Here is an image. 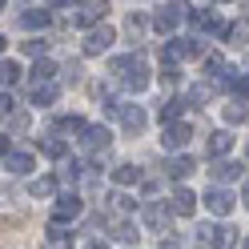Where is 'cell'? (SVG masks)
<instances>
[{
  "label": "cell",
  "instance_id": "obj_1",
  "mask_svg": "<svg viewBox=\"0 0 249 249\" xmlns=\"http://www.w3.org/2000/svg\"><path fill=\"white\" fill-rule=\"evenodd\" d=\"M113 40H117V33H113L108 24H105V28H92V33H89V40H85V56H101Z\"/></svg>",
  "mask_w": 249,
  "mask_h": 249
},
{
  "label": "cell",
  "instance_id": "obj_2",
  "mask_svg": "<svg viewBox=\"0 0 249 249\" xmlns=\"http://www.w3.org/2000/svg\"><path fill=\"white\" fill-rule=\"evenodd\" d=\"M185 17V4H161L157 17H153V24H157V33H169V28H177Z\"/></svg>",
  "mask_w": 249,
  "mask_h": 249
},
{
  "label": "cell",
  "instance_id": "obj_3",
  "mask_svg": "<svg viewBox=\"0 0 249 249\" xmlns=\"http://www.w3.org/2000/svg\"><path fill=\"white\" fill-rule=\"evenodd\" d=\"M205 205H209V213L225 217V213H233V193H225V189H209V193H205Z\"/></svg>",
  "mask_w": 249,
  "mask_h": 249
},
{
  "label": "cell",
  "instance_id": "obj_4",
  "mask_svg": "<svg viewBox=\"0 0 249 249\" xmlns=\"http://www.w3.org/2000/svg\"><path fill=\"white\" fill-rule=\"evenodd\" d=\"M108 141H113V137H108L105 124H97V129H89V133L81 137V145H85V149H92L97 157H101V149H108Z\"/></svg>",
  "mask_w": 249,
  "mask_h": 249
},
{
  "label": "cell",
  "instance_id": "obj_5",
  "mask_svg": "<svg viewBox=\"0 0 249 249\" xmlns=\"http://www.w3.org/2000/svg\"><path fill=\"white\" fill-rule=\"evenodd\" d=\"M197 241L205 245V249H213V245H225V241H233V237H229V229H217V225H201V229H197Z\"/></svg>",
  "mask_w": 249,
  "mask_h": 249
},
{
  "label": "cell",
  "instance_id": "obj_6",
  "mask_svg": "<svg viewBox=\"0 0 249 249\" xmlns=\"http://www.w3.org/2000/svg\"><path fill=\"white\" fill-rule=\"evenodd\" d=\"M189 137H193V129H189V124H169V129H165V137H161V145H165V149H181L185 141H189Z\"/></svg>",
  "mask_w": 249,
  "mask_h": 249
},
{
  "label": "cell",
  "instance_id": "obj_7",
  "mask_svg": "<svg viewBox=\"0 0 249 249\" xmlns=\"http://www.w3.org/2000/svg\"><path fill=\"white\" fill-rule=\"evenodd\" d=\"M124 85H129V89H137V92H141L145 85H149V72H145V65H141V60H129V69H124Z\"/></svg>",
  "mask_w": 249,
  "mask_h": 249
},
{
  "label": "cell",
  "instance_id": "obj_8",
  "mask_svg": "<svg viewBox=\"0 0 249 249\" xmlns=\"http://www.w3.org/2000/svg\"><path fill=\"white\" fill-rule=\"evenodd\" d=\"M81 197H76V193H65V197H60L56 201V221H69V217H81Z\"/></svg>",
  "mask_w": 249,
  "mask_h": 249
},
{
  "label": "cell",
  "instance_id": "obj_9",
  "mask_svg": "<svg viewBox=\"0 0 249 249\" xmlns=\"http://www.w3.org/2000/svg\"><path fill=\"white\" fill-rule=\"evenodd\" d=\"M4 169H8V173H17V177H24V173H33V157H28V153H17V149H12L8 157H4Z\"/></svg>",
  "mask_w": 249,
  "mask_h": 249
},
{
  "label": "cell",
  "instance_id": "obj_10",
  "mask_svg": "<svg viewBox=\"0 0 249 249\" xmlns=\"http://www.w3.org/2000/svg\"><path fill=\"white\" fill-rule=\"evenodd\" d=\"M241 173H245L241 161H217V165H213V177H217V181H237Z\"/></svg>",
  "mask_w": 249,
  "mask_h": 249
},
{
  "label": "cell",
  "instance_id": "obj_11",
  "mask_svg": "<svg viewBox=\"0 0 249 249\" xmlns=\"http://www.w3.org/2000/svg\"><path fill=\"white\" fill-rule=\"evenodd\" d=\"M105 8H108V4H101V0H92V4H85V8H81V12L72 17V24H92V20H101V17H105Z\"/></svg>",
  "mask_w": 249,
  "mask_h": 249
},
{
  "label": "cell",
  "instance_id": "obj_12",
  "mask_svg": "<svg viewBox=\"0 0 249 249\" xmlns=\"http://www.w3.org/2000/svg\"><path fill=\"white\" fill-rule=\"evenodd\" d=\"M145 221H149L153 229H165V225H169V209L157 205V201H149V205H145Z\"/></svg>",
  "mask_w": 249,
  "mask_h": 249
},
{
  "label": "cell",
  "instance_id": "obj_13",
  "mask_svg": "<svg viewBox=\"0 0 249 249\" xmlns=\"http://www.w3.org/2000/svg\"><path fill=\"white\" fill-rule=\"evenodd\" d=\"M193 209H197V197H193L189 189H177V193H173V213H181V217H189Z\"/></svg>",
  "mask_w": 249,
  "mask_h": 249
},
{
  "label": "cell",
  "instance_id": "obj_14",
  "mask_svg": "<svg viewBox=\"0 0 249 249\" xmlns=\"http://www.w3.org/2000/svg\"><path fill=\"white\" fill-rule=\"evenodd\" d=\"M193 157H177V161H169V177H177V181H185V177H189L193 173Z\"/></svg>",
  "mask_w": 249,
  "mask_h": 249
},
{
  "label": "cell",
  "instance_id": "obj_15",
  "mask_svg": "<svg viewBox=\"0 0 249 249\" xmlns=\"http://www.w3.org/2000/svg\"><path fill=\"white\" fill-rule=\"evenodd\" d=\"M113 181H117V185H137V181H141V169H133V165H117V169H113Z\"/></svg>",
  "mask_w": 249,
  "mask_h": 249
},
{
  "label": "cell",
  "instance_id": "obj_16",
  "mask_svg": "<svg viewBox=\"0 0 249 249\" xmlns=\"http://www.w3.org/2000/svg\"><path fill=\"white\" fill-rule=\"evenodd\" d=\"M124 129H129V133H141L145 129V113H141V108H124Z\"/></svg>",
  "mask_w": 249,
  "mask_h": 249
},
{
  "label": "cell",
  "instance_id": "obj_17",
  "mask_svg": "<svg viewBox=\"0 0 249 249\" xmlns=\"http://www.w3.org/2000/svg\"><path fill=\"white\" fill-rule=\"evenodd\" d=\"M229 145H233V137H229V133H213V137H209V153H213V157L229 153Z\"/></svg>",
  "mask_w": 249,
  "mask_h": 249
},
{
  "label": "cell",
  "instance_id": "obj_18",
  "mask_svg": "<svg viewBox=\"0 0 249 249\" xmlns=\"http://www.w3.org/2000/svg\"><path fill=\"white\" fill-rule=\"evenodd\" d=\"M44 24H49V12L44 8H28L24 12V28H44Z\"/></svg>",
  "mask_w": 249,
  "mask_h": 249
},
{
  "label": "cell",
  "instance_id": "obj_19",
  "mask_svg": "<svg viewBox=\"0 0 249 249\" xmlns=\"http://www.w3.org/2000/svg\"><path fill=\"white\" fill-rule=\"evenodd\" d=\"M53 97H56V89H53V85H36V89H33V105H40V108H44V105H53Z\"/></svg>",
  "mask_w": 249,
  "mask_h": 249
},
{
  "label": "cell",
  "instance_id": "obj_20",
  "mask_svg": "<svg viewBox=\"0 0 249 249\" xmlns=\"http://www.w3.org/2000/svg\"><path fill=\"white\" fill-rule=\"evenodd\" d=\"M181 105H185V101H165V105H161V113H157V117L165 121V129H169V121H177V117H181Z\"/></svg>",
  "mask_w": 249,
  "mask_h": 249
},
{
  "label": "cell",
  "instance_id": "obj_21",
  "mask_svg": "<svg viewBox=\"0 0 249 249\" xmlns=\"http://www.w3.org/2000/svg\"><path fill=\"white\" fill-rule=\"evenodd\" d=\"M53 189H56V181H53V177H40V181L28 185V193H33V197H49Z\"/></svg>",
  "mask_w": 249,
  "mask_h": 249
},
{
  "label": "cell",
  "instance_id": "obj_22",
  "mask_svg": "<svg viewBox=\"0 0 249 249\" xmlns=\"http://www.w3.org/2000/svg\"><path fill=\"white\" fill-rule=\"evenodd\" d=\"M225 121H229V124H241V121H245V105H241V101L225 105Z\"/></svg>",
  "mask_w": 249,
  "mask_h": 249
},
{
  "label": "cell",
  "instance_id": "obj_23",
  "mask_svg": "<svg viewBox=\"0 0 249 249\" xmlns=\"http://www.w3.org/2000/svg\"><path fill=\"white\" fill-rule=\"evenodd\" d=\"M249 40V24L241 20V24H229V44H245Z\"/></svg>",
  "mask_w": 249,
  "mask_h": 249
},
{
  "label": "cell",
  "instance_id": "obj_24",
  "mask_svg": "<svg viewBox=\"0 0 249 249\" xmlns=\"http://www.w3.org/2000/svg\"><path fill=\"white\" fill-rule=\"evenodd\" d=\"M49 249H69V237H65V229H60V225L49 229Z\"/></svg>",
  "mask_w": 249,
  "mask_h": 249
},
{
  "label": "cell",
  "instance_id": "obj_25",
  "mask_svg": "<svg viewBox=\"0 0 249 249\" xmlns=\"http://www.w3.org/2000/svg\"><path fill=\"white\" fill-rule=\"evenodd\" d=\"M53 72H56V69H53V60H36V69H33V81L40 85V81H49Z\"/></svg>",
  "mask_w": 249,
  "mask_h": 249
},
{
  "label": "cell",
  "instance_id": "obj_26",
  "mask_svg": "<svg viewBox=\"0 0 249 249\" xmlns=\"http://www.w3.org/2000/svg\"><path fill=\"white\" fill-rule=\"evenodd\" d=\"M17 81H20V69L12 60H4V85H17Z\"/></svg>",
  "mask_w": 249,
  "mask_h": 249
},
{
  "label": "cell",
  "instance_id": "obj_27",
  "mask_svg": "<svg viewBox=\"0 0 249 249\" xmlns=\"http://www.w3.org/2000/svg\"><path fill=\"white\" fill-rule=\"evenodd\" d=\"M24 129H28V117L24 113H17V117L8 121V133H24Z\"/></svg>",
  "mask_w": 249,
  "mask_h": 249
},
{
  "label": "cell",
  "instance_id": "obj_28",
  "mask_svg": "<svg viewBox=\"0 0 249 249\" xmlns=\"http://www.w3.org/2000/svg\"><path fill=\"white\" fill-rule=\"evenodd\" d=\"M40 153H49V157H60V153H65V141H44Z\"/></svg>",
  "mask_w": 249,
  "mask_h": 249
},
{
  "label": "cell",
  "instance_id": "obj_29",
  "mask_svg": "<svg viewBox=\"0 0 249 249\" xmlns=\"http://www.w3.org/2000/svg\"><path fill=\"white\" fill-rule=\"evenodd\" d=\"M233 92H237V97H249V81H245V76H233Z\"/></svg>",
  "mask_w": 249,
  "mask_h": 249
},
{
  "label": "cell",
  "instance_id": "obj_30",
  "mask_svg": "<svg viewBox=\"0 0 249 249\" xmlns=\"http://www.w3.org/2000/svg\"><path fill=\"white\" fill-rule=\"evenodd\" d=\"M24 53L28 56H44V40H24Z\"/></svg>",
  "mask_w": 249,
  "mask_h": 249
},
{
  "label": "cell",
  "instance_id": "obj_31",
  "mask_svg": "<svg viewBox=\"0 0 249 249\" xmlns=\"http://www.w3.org/2000/svg\"><path fill=\"white\" fill-rule=\"evenodd\" d=\"M113 201H117V205H121V209H133V205H137V201H133V197H129V193H117V197H113Z\"/></svg>",
  "mask_w": 249,
  "mask_h": 249
},
{
  "label": "cell",
  "instance_id": "obj_32",
  "mask_svg": "<svg viewBox=\"0 0 249 249\" xmlns=\"http://www.w3.org/2000/svg\"><path fill=\"white\" fill-rule=\"evenodd\" d=\"M85 249H105V245H101V241H89V245H85Z\"/></svg>",
  "mask_w": 249,
  "mask_h": 249
},
{
  "label": "cell",
  "instance_id": "obj_33",
  "mask_svg": "<svg viewBox=\"0 0 249 249\" xmlns=\"http://www.w3.org/2000/svg\"><path fill=\"white\" fill-rule=\"evenodd\" d=\"M241 197H245V201H249V181H245V189H241Z\"/></svg>",
  "mask_w": 249,
  "mask_h": 249
},
{
  "label": "cell",
  "instance_id": "obj_34",
  "mask_svg": "<svg viewBox=\"0 0 249 249\" xmlns=\"http://www.w3.org/2000/svg\"><path fill=\"white\" fill-rule=\"evenodd\" d=\"M245 249H249V241H245Z\"/></svg>",
  "mask_w": 249,
  "mask_h": 249
},
{
  "label": "cell",
  "instance_id": "obj_35",
  "mask_svg": "<svg viewBox=\"0 0 249 249\" xmlns=\"http://www.w3.org/2000/svg\"><path fill=\"white\" fill-rule=\"evenodd\" d=\"M245 153H249V149H245Z\"/></svg>",
  "mask_w": 249,
  "mask_h": 249
}]
</instances>
